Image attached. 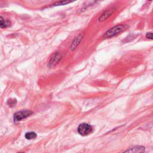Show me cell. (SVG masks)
<instances>
[{"mask_svg":"<svg viewBox=\"0 0 153 153\" xmlns=\"http://www.w3.org/2000/svg\"><path fill=\"white\" fill-rule=\"evenodd\" d=\"M25 136L26 139H27L28 140H31V139H34L37 138V134L35 132H30L26 133L25 134Z\"/></svg>","mask_w":153,"mask_h":153,"instance_id":"9c48e42d","label":"cell"},{"mask_svg":"<svg viewBox=\"0 0 153 153\" xmlns=\"http://www.w3.org/2000/svg\"><path fill=\"white\" fill-rule=\"evenodd\" d=\"M33 114V112L28 110H23L18 111L14 114V121L18 122L22 120L24 118H27Z\"/></svg>","mask_w":153,"mask_h":153,"instance_id":"3957f363","label":"cell"},{"mask_svg":"<svg viewBox=\"0 0 153 153\" xmlns=\"http://www.w3.org/2000/svg\"><path fill=\"white\" fill-rule=\"evenodd\" d=\"M146 37L147 38H149V39H151V40H153V33H147L146 34Z\"/></svg>","mask_w":153,"mask_h":153,"instance_id":"7c38bea8","label":"cell"},{"mask_svg":"<svg viewBox=\"0 0 153 153\" xmlns=\"http://www.w3.org/2000/svg\"><path fill=\"white\" fill-rule=\"evenodd\" d=\"M78 132L82 136H87L93 132V128L87 123H82L78 128Z\"/></svg>","mask_w":153,"mask_h":153,"instance_id":"7a4b0ae2","label":"cell"},{"mask_svg":"<svg viewBox=\"0 0 153 153\" xmlns=\"http://www.w3.org/2000/svg\"><path fill=\"white\" fill-rule=\"evenodd\" d=\"M82 38H83V36L81 35H79L78 37H77L75 38V40H74V41H73V43L71 45V49L72 50H74L77 48L78 45L81 42V41L82 40Z\"/></svg>","mask_w":153,"mask_h":153,"instance_id":"5b68a950","label":"cell"},{"mask_svg":"<svg viewBox=\"0 0 153 153\" xmlns=\"http://www.w3.org/2000/svg\"><path fill=\"white\" fill-rule=\"evenodd\" d=\"M145 147L142 146H135L134 148H131V149H129L128 151H126L125 152H142L145 151Z\"/></svg>","mask_w":153,"mask_h":153,"instance_id":"52a82bcc","label":"cell"},{"mask_svg":"<svg viewBox=\"0 0 153 153\" xmlns=\"http://www.w3.org/2000/svg\"><path fill=\"white\" fill-rule=\"evenodd\" d=\"M149 1H152V0H149Z\"/></svg>","mask_w":153,"mask_h":153,"instance_id":"4fadbf2b","label":"cell"},{"mask_svg":"<svg viewBox=\"0 0 153 153\" xmlns=\"http://www.w3.org/2000/svg\"><path fill=\"white\" fill-rule=\"evenodd\" d=\"M16 104H17V101L15 99H10L7 101V104L10 107H13L15 106L16 105Z\"/></svg>","mask_w":153,"mask_h":153,"instance_id":"8fae6325","label":"cell"},{"mask_svg":"<svg viewBox=\"0 0 153 153\" xmlns=\"http://www.w3.org/2000/svg\"><path fill=\"white\" fill-rule=\"evenodd\" d=\"M75 1H76V0H62V1H60L55 3L54 4H53V6H64V5H66V4H68L71 3H73Z\"/></svg>","mask_w":153,"mask_h":153,"instance_id":"ba28073f","label":"cell"},{"mask_svg":"<svg viewBox=\"0 0 153 153\" xmlns=\"http://www.w3.org/2000/svg\"><path fill=\"white\" fill-rule=\"evenodd\" d=\"M60 59V55L58 53H56L54 54V55L51 57L50 62H49V65L53 67L55 65H56L58 62L59 61Z\"/></svg>","mask_w":153,"mask_h":153,"instance_id":"277c9868","label":"cell"},{"mask_svg":"<svg viewBox=\"0 0 153 153\" xmlns=\"http://www.w3.org/2000/svg\"><path fill=\"white\" fill-rule=\"evenodd\" d=\"M112 10H107L106 12H105L104 13H102V15H101V16L99 17V20L100 21V22H104V21H105V20H107L111 15V14L112 13Z\"/></svg>","mask_w":153,"mask_h":153,"instance_id":"8992f818","label":"cell"},{"mask_svg":"<svg viewBox=\"0 0 153 153\" xmlns=\"http://www.w3.org/2000/svg\"><path fill=\"white\" fill-rule=\"evenodd\" d=\"M128 28V26L127 25H116L109 30L105 33L104 37V38H111L112 37H114L121 33H122L124 30H125Z\"/></svg>","mask_w":153,"mask_h":153,"instance_id":"6da1fadb","label":"cell"},{"mask_svg":"<svg viewBox=\"0 0 153 153\" xmlns=\"http://www.w3.org/2000/svg\"><path fill=\"white\" fill-rule=\"evenodd\" d=\"M0 25H1V28H6L10 25V22H9V20H6V21L4 20L3 17H1V24H0Z\"/></svg>","mask_w":153,"mask_h":153,"instance_id":"30bf717a","label":"cell"}]
</instances>
